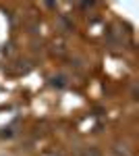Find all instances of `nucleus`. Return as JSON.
<instances>
[{"label":"nucleus","instance_id":"1","mask_svg":"<svg viewBox=\"0 0 139 156\" xmlns=\"http://www.w3.org/2000/svg\"><path fill=\"white\" fill-rule=\"evenodd\" d=\"M114 152L118 156H129V148L125 144H123V146H114Z\"/></svg>","mask_w":139,"mask_h":156},{"label":"nucleus","instance_id":"2","mask_svg":"<svg viewBox=\"0 0 139 156\" xmlns=\"http://www.w3.org/2000/svg\"><path fill=\"white\" fill-rule=\"evenodd\" d=\"M87 156H89V154H87ZM92 156H100V154H98V152H96V150H92Z\"/></svg>","mask_w":139,"mask_h":156}]
</instances>
